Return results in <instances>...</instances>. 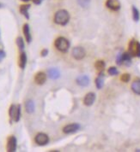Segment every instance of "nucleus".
Returning <instances> with one entry per match:
<instances>
[{
    "mask_svg": "<svg viewBox=\"0 0 140 152\" xmlns=\"http://www.w3.org/2000/svg\"><path fill=\"white\" fill-rule=\"evenodd\" d=\"M116 63L118 65H122V56H121V54H119L117 56Z\"/></svg>",
    "mask_w": 140,
    "mask_h": 152,
    "instance_id": "27",
    "label": "nucleus"
},
{
    "mask_svg": "<svg viewBox=\"0 0 140 152\" xmlns=\"http://www.w3.org/2000/svg\"><path fill=\"white\" fill-rule=\"evenodd\" d=\"M130 78H131V76L129 74H124V75H121V78H120V80L123 81V82H128L129 80H130Z\"/></svg>",
    "mask_w": 140,
    "mask_h": 152,
    "instance_id": "26",
    "label": "nucleus"
},
{
    "mask_svg": "<svg viewBox=\"0 0 140 152\" xmlns=\"http://www.w3.org/2000/svg\"><path fill=\"white\" fill-rule=\"evenodd\" d=\"M105 66H106V64H105V63H104V61H102V60L97 61V62L95 63V68H96L97 70L101 71V72H102V71L104 70Z\"/></svg>",
    "mask_w": 140,
    "mask_h": 152,
    "instance_id": "21",
    "label": "nucleus"
},
{
    "mask_svg": "<svg viewBox=\"0 0 140 152\" xmlns=\"http://www.w3.org/2000/svg\"><path fill=\"white\" fill-rule=\"evenodd\" d=\"M33 1V3L36 4V5H39V4H41V3H42V1L43 0H32Z\"/></svg>",
    "mask_w": 140,
    "mask_h": 152,
    "instance_id": "31",
    "label": "nucleus"
},
{
    "mask_svg": "<svg viewBox=\"0 0 140 152\" xmlns=\"http://www.w3.org/2000/svg\"><path fill=\"white\" fill-rule=\"evenodd\" d=\"M78 2H79V4L82 5V7H85L88 4V3L90 2V0H79Z\"/></svg>",
    "mask_w": 140,
    "mask_h": 152,
    "instance_id": "28",
    "label": "nucleus"
},
{
    "mask_svg": "<svg viewBox=\"0 0 140 152\" xmlns=\"http://www.w3.org/2000/svg\"><path fill=\"white\" fill-rule=\"evenodd\" d=\"M76 81H77V84L78 86L85 87H87V86H89V84H90V77H89V76L80 75L77 78V80H76Z\"/></svg>",
    "mask_w": 140,
    "mask_h": 152,
    "instance_id": "9",
    "label": "nucleus"
},
{
    "mask_svg": "<svg viewBox=\"0 0 140 152\" xmlns=\"http://www.w3.org/2000/svg\"><path fill=\"white\" fill-rule=\"evenodd\" d=\"M35 141L39 145H41V146L42 145H46V144H48V142H49V137L47 136L46 133L41 132V133H38L35 136Z\"/></svg>",
    "mask_w": 140,
    "mask_h": 152,
    "instance_id": "6",
    "label": "nucleus"
},
{
    "mask_svg": "<svg viewBox=\"0 0 140 152\" xmlns=\"http://www.w3.org/2000/svg\"><path fill=\"white\" fill-rule=\"evenodd\" d=\"M35 80L38 85H43L46 82V80H47V75H46V74L43 73V72L37 73L35 77Z\"/></svg>",
    "mask_w": 140,
    "mask_h": 152,
    "instance_id": "11",
    "label": "nucleus"
},
{
    "mask_svg": "<svg viewBox=\"0 0 140 152\" xmlns=\"http://www.w3.org/2000/svg\"><path fill=\"white\" fill-rule=\"evenodd\" d=\"M131 90L132 91L137 94V95H140V79L135 80L132 84H131Z\"/></svg>",
    "mask_w": 140,
    "mask_h": 152,
    "instance_id": "16",
    "label": "nucleus"
},
{
    "mask_svg": "<svg viewBox=\"0 0 140 152\" xmlns=\"http://www.w3.org/2000/svg\"><path fill=\"white\" fill-rule=\"evenodd\" d=\"M27 63V55L25 52H22L19 59V66L22 69H24Z\"/></svg>",
    "mask_w": 140,
    "mask_h": 152,
    "instance_id": "19",
    "label": "nucleus"
},
{
    "mask_svg": "<svg viewBox=\"0 0 140 152\" xmlns=\"http://www.w3.org/2000/svg\"><path fill=\"white\" fill-rule=\"evenodd\" d=\"M131 11H132V18H133L134 22H139L140 19V14L139 10L136 8V6L132 5Z\"/></svg>",
    "mask_w": 140,
    "mask_h": 152,
    "instance_id": "20",
    "label": "nucleus"
},
{
    "mask_svg": "<svg viewBox=\"0 0 140 152\" xmlns=\"http://www.w3.org/2000/svg\"><path fill=\"white\" fill-rule=\"evenodd\" d=\"M21 1H23V2H29L30 0H21Z\"/></svg>",
    "mask_w": 140,
    "mask_h": 152,
    "instance_id": "32",
    "label": "nucleus"
},
{
    "mask_svg": "<svg viewBox=\"0 0 140 152\" xmlns=\"http://www.w3.org/2000/svg\"><path fill=\"white\" fill-rule=\"evenodd\" d=\"M47 54H48V50L47 49H43L41 52V56H47Z\"/></svg>",
    "mask_w": 140,
    "mask_h": 152,
    "instance_id": "29",
    "label": "nucleus"
},
{
    "mask_svg": "<svg viewBox=\"0 0 140 152\" xmlns=\"http://www.w3.org/2000/svg\"><path fill=\"white\" fill-rule=\"evenodd\" d=\"M104 80H105V75L102 72H101L100 75L95 79V86L97 87V89H102L103 87Z\"/></svg>",
    "mask_w": 140,
    "mask_h": 152,
    "instance_id": "14",
    "label": "nucleus"
},
{
    "mask_svg": "<svg viewBox=\"0 0 140 152\" xmlns=\"http://www.w3.org/2000/svg\"><path fill=\"white\" fill-rule=\"evenodd\" d=\"M5 57V52L4 51H0V62Z\"/></svg>",
    "mask_w": 140,
    "mask_h": 152,
    "instance_id": "30",
    "label": "nucleus"
},
{
    "mask_svg": "<svg viewBox=\"0 0 140 152\" xmlns=\"http://www.w3.org/2000/svg\"><path fill=\"white\" fill-rule=\"evenodd\" d=\"M95 100V94L94 92H89L85 95L83 99V103L86 106H91Z\"/></svg>",
    "mask_w": 140,
    "mask_h": 152,
    "instance_id": "10",
    "label": "nucleus"
},
{
    "mask_svg": "<svg viewBox=\"0 0 140 152\" xmlns=\"http://www.w3.org/2000/svg\"><path fill=\"white\" fill-rule=\"evenodd\" d=\"M79 129H80V125L78 123H70L66 125L63 128V132L66 134H71L77 132Z\"/></svg>",
    "mask_w": 140,
    "mask_h": 152,
    "instance_id": "5",
    "label": "nucleus"
},
{
    "mask_svg": "<svg viewBox=\"0 0 140 152\" xmlns=\"http://www.w3.org/2000/svg\"><path fill=\"white\" fill-rule=\"evenodd\" d=\"M107 73H108L110 75L114 76V75H117L119 74V71H118V69H117L115 67H111V68H108Z\"/></svg>",
    "mask_w": 140,
    "mask_h": 152,
    "instance_id": "25",
    "label": "nucleus"
},
{
    "mask_svg": "<svg viewBox=\"0 0 140 152\" xmlns=\"http://www.w3.org/2000/svg\"><path fill=\"white\" fill-rule=\"evenodd\" d=\"M16 44H17V46H18V48H19L20 51H23V50L24 41L22 37H18V38L16 39Z\"/></svg>",
    "mask_w": 140,
    "mask_h": 152,
    "instance_id": "24",
    "label": "nucleus"
},
{
    "mask_svg": "<svg viewBox=\"0 0 140 152\" xmlns=\"http://www.w3.org/2000/svg\"><path fill=\"white\" fill-rule=\"evenodd\" d=\"M23 32L24 36H25L26 41L29 44L31 42L32 37H31V34H30V27H29V25L28 23H26V24L23 25Z\"/></svg>",
    "mask_w": 140,
    "mask_h": 152,
    "instance_id": "13",
    "label": "nucleus"
},
{
    "mask_svg": "<svg viewBox=\"0 0 140 152\" xmlns=\"http://www.w3.org/2000/svg\"><path fill=\"white\" fill-rule=\"evenodd\" d=\"M122 56V64L129 66L131 63V56L129 52H125L123 54H121Z\"/></svg>",
    "mask_w": 140,
    "mask_h": 152,
    "instance_id": "17",
    "label": "nucleus"
},
{
    "mask_svg": "<svg viewBox=\"0 0 140 152\" xmlns=\"http://www.w3.org/2000/svg\"><path fill=\"white\" fill-rule=\"evenodd\" d=\"M35 105L34 101L32 100H28L26 103H25V109H26V112L28 113V114H32L35 112Z\"/></svg>",
    "mask_w": 140,
    "mask_h": 152,
    "instance_id": "15",
    "label": "nucleus"
},
{
    "mask_svg": "<svg viewBox=\"0 0 140 152\" xmlns=\"http://www.w3.org/2000/svg\"><path fill=\"white\" fill-rule=\"evenodd\" d=\"M72 56L76 59V60H82L86 56V52H85V50L81 47V46H77L75 48H73L72 50V52H71Z\"/></svg>",
    "mask_w": 140,
    "mask_h": 152,
    "instance_id": "4",
    "label": "nucleus"
},
{
    "mask_svg": "<svg viewBox=\"0 0 140 152\" xmlns=\"http://www.w3.org/2000/svg\"><path fill=\"white\" fill-rule=\"evenodd\" d=\"M16 106L12 104L11 106L10 107V109H9V115L11 117V120H14V117H15V114H16Z\"/></svg>",
    "mask_w": 140,
    "mask_h": 152,
    "instance_id": "23",
    "label": "nucleus"
},
{
    "mask_svg": "<svg viewBox=\"0 0 140 152\" xmlns=\"http://www.w3.org/2000/svg\"><path fill=\"white\" fill-rule=\"evenodd\" d=\"M129 53L131 56L140 57V43L137 40L132 39L129 44Z\"/></svg>",
    "mask_w": 140,
    "mask_h": 152,
    "instance_id": "3",
    "label": "nucleus"
},
{
    "mask_svg": "<svg viewBox=\"0 0 140 152\" xmlns=\"http://www.w3.org/2000/svg\"><path fill=\"white\" fill-rule=\"evenodd\" d=\"M30 4H23L20 6V12L23 14L27 19H29V15H28V10L30 9Z\"/></svg>",
    "mask_w": 140,
    "mask_h": 152,
    "instance_id": "18",
    "label": "nucleus"
},
{
    "mask_svg": "<svg viewBox=\"0 0 140 152\" xmlns=\"http://www.w3.org/2000/svg\"><path fill=\"white\" fill-rule=\"evenodd\" d=\"M0 7H1V4H0Z\"/></svg>",
    "mask_w": 140,
    "mask_h": 152,
    "instance_id": "33",
    "label": "nucleus"
},
{
    "mask_svg": "<svg viewBox=\"0 0 140 152\" xmlns=\"http://www.w3.org/2000/svg\"><path fill=\"white\" fill-rule=\"evenodd\" d=\"M16 146H17V141H16V138L15 136H10L8 138V141H7V151L14 152L16 150Z\"/></svg>",
    "mask_w": 140,
    "mask_h": 152,
    "instance_id": "7",
    "label": "nucleus"
},
{
    "mask_svg": "<svg viewBox=\"0 0 140 152\" xmlns=\"http://www.w3.org/2000/svg\"><path fill=\"white\" fill-rule=\"evenodd\" d=\"M21 118V105H17L16 110V114H15V117H14V121L15 122H18Z\"/></svg>",
    "mask_w": 140,
    "mask_h": 152,
    "instance_id": "22",
    "label": "nucleus"
},
{
    "mask_svg": "<svg viewBox=\"0 0 140 152\" xmlns=\"http://www.w3.org/2000/svg\"><path fill=\"white\" fill-rule=\"evenodd\" d=\"M106 6L114 11H118L121 7L119 0H107Z\"/></svg>",
    "mask_w": 140,
    "mask_h": 152,
    "instance_id": "8",
    "label": "nucleus"
},
{
    "mask_svg": "<svg viewBox=\"0 0 140 152\" xmlns=\"http://www.w3.org/2000/svg\"><path fill=\"white\" fill-rule=\"evenodd\" d=\"M70 14L66 10H59L54 15V22L60 26H65L70 21Z\"/></svg>",
    "mask_w": 140,
    "mask_h": 152,
    "instance_id": "1",
    "label": "nucleus"
},
{
    "mask_svg": "<svg viewBox=\"0 0 140 152\" xmlns=\"http://www.w3.org/2000/svg\"><path fill=\"white\" fill-rule=\"evenodd\" d=\"M54 45H55V47L58 49L59 51L66 52L69 50V48H70V44L67 39H65L64 37H59L55 40Z\"/></svg>",
    "mask_w": 140,
    "mask_h": 152,
    "instance_id": "2",
    "label": "nucleus"
},
{
    "mask_svg": "<svg viewBox=\"0 0 140 152\" xmlns=\"http://www.w3.org/2000/svg\"><path fill=\"white\" fill-rule=\"evenodd\" d=\"M47 75L52 80H57L60 76V73H59L58 68H49L47 70Z\"/></svg>",
    "mask_w": 140,
    "mask_h": 152,
    "instance_id": "12",
    "label": "nucleus"
}]
</instances>
